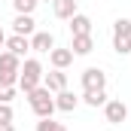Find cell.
Listing matches in <instances>:
<instances>
[{
  "mask_svg": "<svg viewBox=\"0 0 131 131\" xmlns=\"http://www.w3.org/2000/svg\"><path fill=\"white\" fill-rule=\"evenodd\" d=\"M37 131H67V128L49 116V119H40V122H37Z\"/></svg>",
  "mask_w": 131,
  "mask_h": 131,
  "instance_id": "d6986e66",
  "label": "cell"
},
{
  "mask_svg": "<svg viewBox=\"0 0 131 131\" xmlns=\"http://www.w3.org/2000/svg\"><path fill=\"white\" fill-rule=\"evenodd\" d=\"M70 34H73V37L92 34V18H89V15H82V12H76V15L70 18Z\"/></svg>",
  "mask_w": 131,
  "mask_h": 131,
  "instance_id": "7c38bea8",
  "label": "cell"
},
{
  "mask_svg": "<svg viewBox=\"0 0 131 131\" xmlns=\"http://www.w3.org/2000/svg\"><path fill=\"white\" fill-rule=\"evenodd\" d=\"M0 85H18V73H9V70H0Z\"/></svg>",
  "mask_w": 131,
  "mask_h": 131,
  "instance_id": "44dd1931",
  "label": "cell"
},
{
  "mask_svg": "<svg viewBox=\"0 0 131 131\" xmlns=\"http://www.w3.org/2000/svg\"><path fill=\"white\" fill-rule=\"evenodd\" d=\"M104 116H107L110 125H122V122L128 119V107H125V101H107V104H104Z\"/></svg>",
  "mask_w": 131,
  "mask_h": 131,
  "instance_id": "277c9868",
  "label": "cell"
},
{
  "mask_svg": "<svg viewBox=\"0 0 131 131\" xmlns=\"http://www.w3.org/2000/svg\"><path fill=\"white\" fill-rule=\"evenodd\" d=\"M28 104H31V110L40 119H49L55 113V98H52V92L46 85H37L34 92H28Z\"/></svg>",
  "mask_w": 131,
  "mask_h": 131,
  "instance_id": "6da1fadb",
  "label": "cell"
},
{
  "mask_svg": "<svg viewBox=\"0 0 131 131\" xmlns=\"http://www.w3.org/2000/svg\"><path fill=\"white\" fill-rule=\"evenodd\" d=\"M92 49H95V40H92V34L73 37V43H70V52H73V55H89Z\"/></svg>",
  "mask_w": 131,
  "mask_h": 131,
  "instance_id": "4fadbf2b",
  "label": "cell"
},
{
  "mask_svg": "<svg viewBox=\"0 0 131 131\" xmlns=\"http://www.w3.org/2000/svg\"><path fill=\"white\" fill-rule=\"evenodd\" d=\"M52 9H55V18L70 21L76 15V0H52Z\"/></svg>",
  "mask_w": 131,
  "mask_h": 131,
  "instance_id": "8fae6325",
  "label": "cell"
},
{
  "mask_svg": "<svg viewBox=\"0 0 131 131\" xmlns=\"http://www.w3.org/2000/svg\"><path fill=\"white\" fill-rule=\"evenodd\" d=\"M82 101H85L89 107H104L110 98H107V89H95V92H85V95H82Z\"/></svg>",
  "mask_w": 131,
  "mask_h": 131,
  "instance_id": "9a60e30c",
  "label": "cell"
},
{
  "mask_svg": "<svg viewBox=\"0 0 131 131\" xmlns=\"http://www.w3.org/2000/svg\"><path fill=\"white\" fill-rule=\"evenodd\" d=\"M3 43H6V34H3V25H0V49H3Z\"/></svg>",
  "mask_w": 131,
  "mask_h": 131,
  "instance_id": "cb8c5ba5",
  "label": "cell"
},
{
  "mask_svg": "<svg viewBox=\"0 0 131 131\" xmlns=\"http://www.w3.org/2000/svg\"><path fill=\"white\" fill-rule=\"evenodd\" d=\"M95 89H107V73L101 67H85L82 70V92H95Z\"/></svg>",
  "mask_w": 131,
  "mask_h": 131,
  "instance_id": "3957f363",
  "label": "cell"
},
{
  "mask_svg": "<svg viewBox=\"0 0 131 131\" xmlns=\"http://www.w3.org/2000/svg\"><path fill=\"white\" fill-rule=\"evenodd\" d=\"M116 55H131V37H113Z\"/></svg>",
  "mask_w": 131,
  "mask_h": 131,
  "instance_id": "ac0fdd59",
  "label": "cell"
},
{
  "mask_svg": "<svg viewBox=\"0 0 131 131\" xmlns=\"http://www.w3.org/2000/svg\"><path fill=\"white\" fill-rule=\"evenodd\" d=\"M12 34H18V37H34V34H37V21H34V15H15V21H12Z\"/></svg>",
  "mask_w": 131,
  "mask_h": 131,
  "instance_id": "52a82bcc",
  "label": "cell"
},
{
  "mask_svg": "<svg viewBox=\"0 0 131 131\" xmlns=\"http://www.w3.org/2000/svg\"><path fill=\"white\" fill-rule=\"evenodd\" d=\"M3 49L12 52V55H18V58H25V52H31V37H18V34H12V37H6Z\"/></svg>",
  "mask_w": 131,
  "mask_h": 131,
  "instance_id": "5b68a950",
  "label": "cell"
},
{
  "mask_svg": "<svg viewBox=\"0 0 131 131\" xmlns=\"http://www.w3.org/2000/svg\"><path fill=\"white\" fill-rule=\"evenodd\" d=\"M0 70L18 73V70H21V58H18V55H12V52H0Z\"/></svg>",
  "mask_w": 131,
  "mask_h": 131,
  "instance_id": "5bb4252c",
  "label": "cell"
},
{
  "mask_svg": "<svg viewBox=\"0 0 131 131\" xmlns=\"http://www.w3.org/2000/svg\"><path fill=\"white\" fill-rule=\"evenodd\" d=\"M43 85L55 95V92H61V89H67V73L64 70H49V73H43Z\"/></svg>",
  "mask_w": 131,
  "mask_h": 131,
  "instance_id": "8992f818",
  "label": "cell"
},
{
  "mask_svg": "<svg viewBox=\"0 0 131 131\" xmlns=\"http://www.w3.org/2000/svg\"><path fill=\"white\" fill-rule=\"evenodd\" d=\"M49 61H52L55 70H67V67L73 64V52H70V49H58V46H55V49L49 52Z\"/></svg>",
  "mask_w": 131,
  "mask_h": 131,
  "instance_id": "30bf717a",
  "label": "cell"
},
{
  "mask_svg": "<svg viewBox=\"0 0 131 131\" xmlns=\"http://www.w3.org/2000/svg\"><path fill=\"white\" fill-rule=\"evenodd\" d=\"M113 37H131V18H116L113 21Z\"/></svg>",
  "mask_w": 131,
  "mask_h": 131,
  "instance_id": "e0dca14e",
  "label": "cell"
},
{
  "mask_svg": "<svg viewBox=\"0 0 131 131\" xmlns=\"http://www.w3.org/2000/svg\"><path fill=\"white\" fill-rule=\"evenodd\" d=\"M0 122H12V107L9 104H0Z\"/></svg>",
  "mask_w": 131,
  "mask_h": 131,
  "instance_id": "7402d4cb",
  "label": "cell"
},
{
  "mask_svg": "<svg viewBox=\"0 0 131 131\" xmlns=\"http://www.w3.org/2000/svg\"><path fill=\"white\" fill-rule=\"evenodd\" d=\"M76 104H79V98H76L73 92H67V89L55 92V110H61V113H73Z\"/></svg>",
  "mask_w": 131,
  "mask_h": 131,
  "instance_id": "ba28073f",
  "label": "cell"
},
{
  "mask_svg": "<svg viewBox=\"0 0 131 131\" xmlns=\"http://www.w3.org/2000/svg\"><path fill=\"white\" fill-rule=\"evenodd\" d=\"M37 85H43V64H40L37 58H28V61L21 64V70H18V89L28 95Z\"/></svg>",
  "mask_w": 131,
  "mask_h": 131,
  "instance_id": "7a4b0ae2",
  "label": "cell"
},
{
  "mask_svg": "<svg viewBox=\"0 0 131 131\" xmlns=\"http://www.w3.org/2000/svg\"><path fill=\"white\" fill-rule=\"evenodd\" d=\"M15 98V85H0V104H12Z\"/></svg>",
  "mask_w": 131,
  "mask_h": 131,
  "instance_id": "ffe728a7",
  "label": "cell"
},
{
  "mask_svg": "<svg viewBox=\"0 0 131 131\" xmlns=\"http://www.w3.org/2000/svg\"><path fill=\"white\" fill-rule=\"evenodd\" d=\"M0 131H15V125L12 122H0Z\"/></svg>",
  "mask_w": 131,
  "mask_h": 131,
  "instance_id": "603a6c76",
  "label": "cell"
},
{
  "mask_svg": "<svg viewBox=\"0 0 131 131\" xmlns=\"http://www.w3.org/2000/svg\"><path fill=\"white\" fill-rule=\"evenodd\" d=\"M31 49L34 52H52V49H55V37L49 31H37L31 37Z\"/></svg>",
  "mask_w": 131,
  "mask_h": 131,
  "instance_id": "9c48e42d",
  "label": "cell"
},
{
  "mask_svg": "<svg viewBox=\"0 0 131 131\" xmlns=\"http://www.w3.org/2000/svg\"><path fill=\"white\" fill-rule=\"evenodd\" d=\"M37 3H40V0H12V6H15V12H18V15H34Z\"/></svg>",
  "mask_w": 131,
  "mask_h": 131,
  "instance_id": "2e32d148",
  "label": "cell"
}]
</instances>
